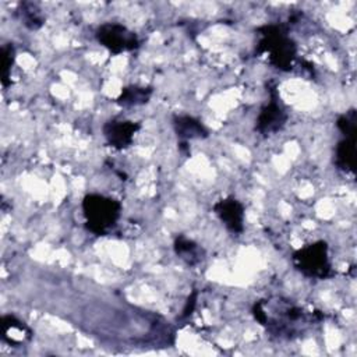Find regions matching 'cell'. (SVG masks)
I'll return each mask as SVG.
<instances>
[{
	"mask_svg": "<svg viewBox=\"0 0 357 357\" xmlns=\"http://www.w3.org/2000/svg\"><path fill=\"white\" fill-rule=\"evenodd\" d=\"M15 60V49L13 43H4L1 46V85L6 88L10 84L11 67Z\"/></svg>",
	"mask_w": 357,
	"mask_h": 357,
	"instance_id": "2e32d148",
	"label": "cell"
},
{
	"mask_svg": "<svg viewBox=\"0 0 357 357\" xmlns=\"http://www.w3.org/2000/svg\"><path fill=\"white\" fill-rule=\"evenodd\" d=\"M251 312L259 325L280 339L297 337L312 322L322 318L321 314H307L303 308L284 298L258 300L254 303Z\"/></svg>",
	"mask_w": 357,
	"mask_h": 357,
	"instance_id": "6da1fadb",
	"label": "cell"
},
{
	"mask_svg": "<svg viewBox=\"0 0 357 357\" xmlns=\"http://www.w3.org/2000/svg\"><path fill=\"white\" fill-rule=\"evenodd\" d=\"M197 297H198V291H197V290H194V291L188 296V298H187V301H185V305H184V308H183V311H181L180 319H185V318H188V317L194 312L195 305H197Z\"/></svg>",
	"mask_w": 357,
	"mask_h": 357,
	"instance_id": "e0dca14e",
	"label": "cell"
},
{
	"mask_svg": "<svg viewBox=\"0 0 357 357\" xmlns=\"http://www.w3.org/2000/svg\"><path fill=\"white\" fill-rule=\"evenodd\" d=\"M141 128V124L131 120H109L103 124V137L109 146L114 149H126L132 144L135 132Z\"/></svg>",
	"mask_w": 357,
	"mask_h": 357,
	"instance_id": "52a82bcc",
	"label": "cell"
},
{
	"mask_svg": "<svg viewBox=\"0 0 357 357\" xmlns=\"http://www.w3.org/2000/svg\"><path fill=\"white\" fill-rule=\"evenodd\" d=\"M82 212L86 229L96 236H105L116 226L121 204L114 198L92 192L84 197Z\"/></svg>",
	"mask_w": 357,
	"mask_h": 357,
	"instance_id": "3957f363",
	"label": "cell"
},
{
	"mask_svg": "<svg viewBox=\"0 0 357 357\" xmlns=\"http://www.w3.org/2000/svg\"><path fill=\"white\" fill-rule=\"evenodd\" d=\"M268 89L269 102L261 107L259 114L255 120V130L264 135L280 131L287 121V114L279 102V93L276 91V86L269 85Z\"/></svg>",
	"mask_w": 357,
	"mask_h": 357,
	"instance_id": "8992f818",
	"label": "cell"
},
{
	"mask_svg": "<svg viewBox=\"0 0 357 357\" xmlns=\"http://www.w3.org/2000/svg\"><path fill=\"white\" fill-rule=\"evenodd\" d=\"M172 123L174 132L181 142L187 144L190 139H204L209 137V131L202 121L190 114H174Z\"/></svg>",
	"mask_w": 357,
	"mask_h": 357,
	"instance_id": "9c48e42d",
	"label": "cell"
},
{
	"mask_svg": "<svg viewBox=\"0 0 357 357\" xmlns=\"http://www.w3.org/2000/svg\"><path fill=\"white\" fill-rule=\"evenodd\" d=\"M173 248L176 255L190 266H195L204 259V250L199 247V244L184 234H178L174 238Z\"/></svg>",
	"mask_w": 357,
	"mask_h": 357,
	"instance_id": "7c38bea8",
	"label": "cell"
},
{
	"mask_svg": "<svg viewBox=\"0 0 357 357\" xmlns=\"http://www.w3.org/2000/svg\"><path fill=\"white\" fill-rule=\"evenodd\" d=\"M261 39L255 47V54L261 56L269 53V63L280 70L290 71L297 54V45L289 36L286 24L262 25L258 29Z\"/></svg>",
	"mask_w": 357,
	"mask_h": 357,
	"instance_id": "7a4b0ae2",
	"label": "cell"
},
{
	"mask_svg": "<svg viewBox=\"0 0 357 357\" xmlns=\"http://www.w3.org/2000/svg\"><path fill=\"white\" fill-rule=\"evenodd\" d=\"M336 127L343 134L344 138H356L357 134V112L350 109L346 113L340 114L336 120Z\"/></svg>",
	"mask_w": 357,
	"mask_h": 357,
	"instance_id": "9a60e30c",
	"label": "cell"
},
{
	"mask_svg": "<svg viewBox=\"0 0 357 357\" xmlns=\"http://www.w3.org/2000/svg\"><path fill=\"white\" fill-rule=\"evenodd\" d=\"M335 166L344 173L356 172V138H343L333 153Z\"/></svg>",
	"mask_w": 357,
	"mask_h": 357,
	"instance_id": "8fae6325",
	"label": "cell"
},
{
	"mask_svg": "<svg viewBox=\"0 0 357 357\" xmlns=\"http://www.w3.org/2000/svg\"><path fill=\"white\" fill-rule=\"evenodd\" d=\"M17 13L21 22L31 31H36L45 24V15L42 14V10L39 8V6L35 3H31V1L20 3Z\"/></svg>",
	"mask_w": 357,
	"mask_h": 357,
	"instance_id": "5bb4252c",
	"label": "cell"
},
{
	"mask_svg": "<svg viewBox=\"0 0 357 357\" xmlns=\"http://www.w3.org/2000/svg\"><path fill=\"white\" fill-rule=\"evenodd\" d=\"M213 212L222 225L233 234H240L244 230V206L234 198L227 197L219 199L213 205Z\"/></svg>",
	"mask_w": 357,
	"mask_h": 357,
	"instance_id": "ba28073f",
	"label": "cell"
},
{
	"mask_svg": "<svg viewBox=\"0 0 357 357\" xmlns=\"http://www.w3.org/2000/svg\"><path fill=\"white\" fill-rule=\"evenodd\" d=\"M293 266L311 279H326L332 275L328 243L324 240L307 244L291 254Z\"/></svg>",
	"mask_w": 357,
	"mask_h": 357,
	"instance_id": "277c9868",
	"label": "cell"
},
{
	"mask_svg": "<svg viewBox=\"0 0 357 357\" xmlns=\"http://www.w3.org/2000/svg\"><path fill=\"white\" fill-rule=\"evenodd\" d=\"M152 88L151 86H139V85H128L124 86L120 92V95L116 99V103L123 107H132V106H141L149 102L152 96Z\"/></svg>",
	"mask_w": 357,
	"mask_h": 357,
	"instance_id": "4fadbf2b",
	"label": "cell"
},
{
	"mask_svg": "<svg viewBox=\"0 0 357 357\" xmlns=\"http://www.w3.org/2000/svg\"><path fill=\"white\" fill-rule=\"evenodd\" d=\"M32 337V331L13 314L1 317V339L10 346H20Z\"/></svg>",
	"mask_w": 357,
	"mask_h": 357,
	"instance_id": "30bf717a",
	"label": "cell"
},
{
	"mask_svg": "<svg viewBox=\"0 0 357 357\" xmlns=\"http://www.w3.org/2000/svg\"><path fill=\"white\" fill-rule=\"evenodd\" d=\"M96 40L112 54L131 52L138 49L139 39L135 32L117 22H105L95 32Z\"/></svg>",
	"mask_w": 357,
	"mask_h": 357,
	"instance_id": "5b68a950",
	"label": "cell"
}]
</instances>
